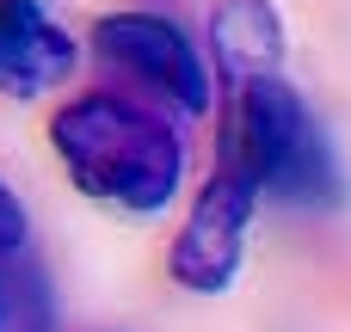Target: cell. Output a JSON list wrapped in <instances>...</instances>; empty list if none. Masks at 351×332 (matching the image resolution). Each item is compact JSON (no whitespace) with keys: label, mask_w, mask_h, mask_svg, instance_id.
<instances>
[{"label":"cell","mask_w":351,"mask_h":332,"mask_svg":"<svg viewBox=\"0 0 351 332\" xmlns=\"http://www.w3.org/2000/svg\"><path fill=\"white\" fill-rule=\"evenodd\" d=\"M49 148L68 166L74 191L117 209V216H160L185 185V142L167 117L117 99L80 92L49 117Z\"/></svg>","instance_id":"cell-1"},{"label":"cell","mask_w":351,"mask_h":332,"mask_svg":"<svg viewBox=\"0 0 351 332\" xmlns=\"http://www.w3.org/2000/svg\"><path fill=\"white\" fill-rule=\"evenodd\" d=\"M222 166H234L241 179L259 185V197H278L290 209H333L346 197L339 160L284 74L234 80L222 123Z\"/></svg>","instance_id":"cell-2"},{"label":"cell","mask_w":351,"mask_h":332,"mask_svg":"<svg viewBox=\"0 0 351 332\" xmlns=\"http://www.w3.org/2000/svg\"><path fill=\"white\" fill-rule=\"evenodd\" d=\"M93 55L105 68L130 74L136 86H148L154 99H167L179 117H204L210 111V68H204V55L160 12H105L93 25Z\"/></svg>","instance_id":"cell-3"},{"label":"cell","mask_w":351,"mask_h":332,"mask_svg":"<svg viewBox=\"0 0 351 332\" xmlns=\"http://www.w3.org/2000/svg\"><path fill=\"white\" fill-rule=\"evenodd\" d=\"M253 209H259V185L241 179L234 166H216L204 179V191L191 197V216H185V228H179V240L167 253L173 283L191 290V296H222L241 277Z\"/></svg>","instance_id":"cell-4"},{"label":"cell","mask_w":351,"mask_h":332,"mask_svg":"<svg viewBox=\"0 0 351 332\" xmlns=\"http://www.w3.org/2000/svg\"><path fill=\"white\" fill-rule=\"evenodd\" d=\"M74 37L37 0H0V99H37L74 74Z\"/></svg>","instance_id":"cell-5"},{"label":"cell","mask_w":351,"mask_h":332,"mask_svg":"<svg viewBox=\"0 0 351 332\" xmlns=\"http://www.w3.org/2000/svg\"><path fill=\"white\" fill-rule=\"evenodd\" d=\"M210 55L228 80L284 68V18L271 0H222L210 12Z\"/></svg>","instance_id":"cell-6"},{"label":"cell","mask_w":351,"mask_h":332,"mask_svg":"<svg viewBox=\"0 0 351 332\" xmlns=\"http://www.w3.org/2000/svg\"><path fill=\"white\" fill-rule=\"evenodd\" d=\"M0 332H56V290L25 253L0 259Z\"/></svg>","instance_id":"cell-7"},{"label":"cell","mask_w":351,"mask_h":332,"mask_svg":"<svg viewBox=\"0 0 351 332\" xmlns=\"http://www.w3.org/2000/svg\"><path fill=\"white\" fill-rule=\"evenodd\" d=\"M25 240H31V222H25V203H19V191L0 179V259L6 253H25Z\"/></svg>","instance_id":"cell-8"}]
</instances>
